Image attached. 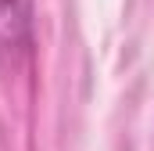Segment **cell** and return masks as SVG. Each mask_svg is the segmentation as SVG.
<instances>
[{"label": "cell", "mask_w": 154, "mask_h": 151, "mask_svg": "<svg viewBox=\"0 0 154 151\" xmlns=\"http://www.w3.org/2000/svg\"><path fill=\"white\" fill-rule=\"evenodd\" d=\"M32 47V11L25 0H0V61L14 65Z\"/></svg>", "instance_id": "6da1fadb"}]
</instances>
